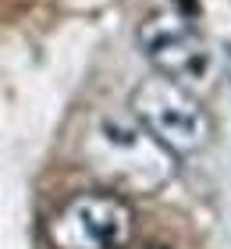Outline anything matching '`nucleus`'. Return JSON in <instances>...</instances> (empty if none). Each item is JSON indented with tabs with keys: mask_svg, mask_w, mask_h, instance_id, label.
Returning <instances> with one entry per match:
<instances>
[{
	"mask_svg": "<svg viewBox=\"0 0 231 249\" xmlns=\"http://www.w3.org/2000/svg\"><path fill=\"white\" fill-rule=\"evenodd\" d=\"M128 107H132V118L171 157H192L206 150L213 139V121L206 114V107L181 82H171L164 75L142 78L132 89Z\"/></svg>",
	"mask_w": 231,
	"mask_h": 249,
	"instance_id": "nucleus-1",
	"label": "nucleus"
},
{
	"mask_svg": "<svg viewBox=\"0 0 231 249\" xmlns=\"http://www.w3.org/2000/svg\"><path fill=\"white\" fill-rule=\"evenodd\" d=\"M135 231V213L118 192H82L46 221L50 249H121Z\"/></svg>",
	"mask_w": 231,
	"mask_h": 249,
	"instance_id": "nucleus-2",
	"label": "nucleus"
},
{
	"mask_svg": "<svg viewBox=\"0 0 231 249\" xmlns=\"http://www.w3.org/2000/svg\"><path fill=\"white\" fill-rule=\"evenodd\" d=\"M96 142L103 150L92 157V167L103 171L118 189L153 192L160 185H167L171 175H175L171 153L142 128V124L103 121L96 128Z\"/></svg>",
	"mask_w": 231,
	"mask_h": 249,
	"instance_id": "nucleus-3",
	"label": "nucleus"
},
{
	"mask_svg": "<svg viewBox=\"0 0 231 249\" xmlns=\"http://www.w3.org/2000/svg\"><path fill=\"white\" fill-rule=\"evenodd\" d=\"M139 47L146 61L157 68V75L171 82H203L213 68V53L206 39L189 25V18L153 15L139 25Z\"/></svg>",
	"mask_w": 231,
	"mask_h": 249,
	"instance_id": "nucleus-4",
	"label": "nucleus"
},
{
	"mask_svg": "<svg viewBox=\"0 0 231 249\" xmlns=\"http://www.w3.org/2000/svg\"><path fill=\"white\" fill-rule=\"evenodd\" d=\"M224 61H228V71H231V43L224 47Z\"/></svg>",
	"mask_w": 231,
	"mask_h": 249,
	"instance_id": "nucleus-5",
	"label": "nucleus"
},
{
	"mask_svg": "<svg viewBox=\"0 0 231 249\" xmlns=\"http://www.w3.org/2000/svg\"><path fill=\"white\" fill-rule=\"evenodd\" d=\"M146 249H171V246H146Z\"/></svg>",
	"mask_w": 231,
	"mask_h": 249,
	"instance_id": "nucleus-6",
	"label": "nucleus"
}]
</instances>
